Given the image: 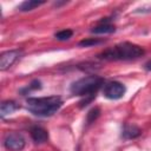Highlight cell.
<instances>
[{
  "instance_id": "30bf717a",
  "label": "cell",
  "mask_w": 151,
  "mask_h": 151,
  "mask_svg": "<svg viewBox=\"0 0 151 151\" xmlns=\"http://www.w3.org/2000/svg\"><path fill=\"white\" fill-rule=\"evenodd\" d=\"M18 109V105L15 101L13 100H7V101H4L0 106V116L1 117H5L7 114H11L13 113L15 110Z\"/></svg>"
},
{
  "instance_id": "2e32d148",
  "label": "cell",
  "mask_w": 151,
  "mask_h": 151,
  "mask_svg": "<svg viewBox=\"0 0 151 151\" xmlns=\"http://www.w3.org/2000/svg\"><path fill=\"white\" fill-rule=\"evenodd\" d=\"M145 68H146L147 71H151V60H149V61L145 64Z\"/></svg>"
},
{
  "instance_id": "5b68a950",
  "label": "cell",
  "mask_w": 151,
  "mask_h": 151,
  "mask_svg": "<svg viewBox=\"0 0 151 151\" xmlns=\"http://www.w3.org/2000/svg\"><path fill=\"white\" fill-rule=\"evenodd\" d=\"M25 138L18 132H8L4 139L5 147L12 151H21L25 147Z\"/></svg>"
},
{
  "instance_id": "ba28073f",
  "label": "cell",
  "mask_w": 151,
  "mask_h": 151,
  "mask_svg": "<svg viewBox=\"0 0 151 151\" xmlns=\"http://www.w3.org/2000/svg\"><path fill=\"white\" fill-rule=\"evenodd\" d=\"M142 131L139 127H137L136 125H129L126 124L123 129V132H122V136L123 138L125 139H133V138H137L138 136H140Z\"/></svg>"
},
{
  "instance_id": "5bb4252c",
  "label": "cell",
  "mask_w": 151,
  "mask_h": 151,
  "mask_svg": "<svg viewBox=\"0 0 151 151\" xmlns=\"http://www.w3.org/2000/svg\"><path fill=\"white\" fill-rule=\"evenodd\" d=\"M99 113H100V110L98 109V107H94V109H92L88 113H87V123L88 124H91L92 122H94L98 117H99Z\"/></svg>"
},
{
  "instance_id": "3957f363",
  "label": "cell",
  "mask_w": 151,
  "mask_h": 151,
  "mask_svg": "<svg viewBox=\"0 0 151 151\" xmlns=\"http://www.w3.org/2000/svg\"><path fill=\"white\" fill-rule=\"evenodd\" d=\"M103 78L98 76H87L71 85V92L77 96L87 97V96H96L97 91L103 85Z\"/></svg>"
},
{
  "instance_id": "7a4b0ae2",
  "label": "cell",
  "mask_w": 151,
  "mask_h": 151,
  "mask_svg": "<svg viewBox=\"0 0 151 151\" xmlns=\"http://www.w3.org/2000/svg\"><path fill=\"white\" fill-rule=\"evenodd\" d=\"M26 105L29 112L39 117H50L54 114L63 105V99L59 96L28 98Z\"/></svg>"
},
{
  "instance_id": "6da1fadb",
  "label": "cell",
  "mask_w": 151,
  "mask_h": 151,
  "mask_svg": "<svg viewBox=\"0 0 151 151\" xmlns=\"http://www.w3.org/2000/svg\"><path fill=\"white\" fill-rule=\"evenodd\" d=\"M145 53L143 47L132 42H122L105 50L98 57L104 60H131L142 57Z\"/></svg>"
},
{
  "instance_id": "9c48e42d",
  "label": "cell",
  "mask_w": 151,
  "mask_h": 151,
  "mask_svg": "<svg viewBox=\"0 0 151 151\" xmlns=\"http://www.w3.org/2000/svg\"><path fill=\"white\" fill-rule=\"evenodd\" d=\"M116 31V27L111 24H107V22H100L98 26L93 27L91 29L92 33L94 34H109V33H113Z\"/></svg>"
},
{
  "instance_id": "277c9868",
  "label": "cell",
  "mask_w": 151,
  "mask_h": 151,
  "mask_svg": "<svg viewBox=\"0 0 151 151\" xmlns=\"http://www.w3.org/2000/svg\"><path fill=\"white\" fill-rule=\"evenodd\" d=\"M125 86L119 81H109L104 85L103 94L109 99H120L125 94Z\"/></svg>"
},
{
  "instance_id": "52a82bcc",
  "label": "cell",
  "mask_w": 151,
  "mask_h": 151,
  "mask_svg": "<svg viewBox=\"0 0 151 151\" xmlns=\"http://www.w3.org/2000/svg\"><path fill=\"white\" fill-rule=\"evenodd\" d=\"M31 137L35 143L41 144V143H45L48 139V133L41 126H33L31 129Z\"/></svg>"
},
{
  "instance_id": "4fadbf2b",
  "label": "cell",
  "mask_w": 151,
  "mask_h": 151,
  "mask_svg": "<svg viewBox=\"0 0 151 151\" xmlns=\"http://www.w3.org/2000/svg\"><path fill=\"white\" fill-rule=\"evenodd\" d=\"M101 40L96 39V38H88V39H84L79 42V46H84V47H88V46H93V45H98L100 44Z\"/></svg>"
},
{
  "instance_id": "8992f818",
  "label": "cell",
  "mask_w": 151,
  "mask_h": 151,
  "mask_svg": "<svg viewBox=\"0 0 151 151\" xmlns=\"http://www.w3.org/2000/svg\"><path fill=\"white\" fill-rule=\"evenodd\" d=\"M21 52L19 50H11L7 52H4L0 55V70L5 71L8 67H11L19 58H20Z\"/></svg>"
},
{
  "instance_id": "8fae6325",
  "label": "cell",
  "mask_w": 151,
  "mask_h": 151,
  "mask_svg": "<svg viewBox=\"0 0 151 151\" xmlns=\"http://www.w3.org/2000/svg\"><path fill=\"white\" fill-rule=\"evenodd\" d=\"M45 1H37V0H27V1H24L19 5V11L21 12H27V11H32L34 9L35 7H39L41 5H44Z\"/></svg>"
},
{
  "instance_id": "9a60e30c",
  "label": "cell",
  "mask_w": 151,
  "mask_h": 151,
  "mask_svg": "<svg viewBox=\"0 0 151 151\" xmlns=\"http://www.w3.org/2000/svg\"><path fill=\"white\" fill-rule=\"evenodd\" d=\"M41 87V83L39 81V80H33L32 83H31V85L27 87V90L28 91H31V90H38V88H40Z\"/></svg>"
},
{
  "instance_id": "7c38bea8",
  "label": "cell",
  "mask_w": 151,
  "mask_h": 151,
  "mask_svg": "<svg viewBox=\"0 0 151 151\" xmlns=\"http://www.w3.org/2000/svg\"><path fill=\"white\" fill-rule=\"evenodd\" d=\"M72 34H73V32L71 29H63V31H59L58 33H55L54 37L59 41H65V40H68L72 37Z\"/></svg>"
}]
</instances>
